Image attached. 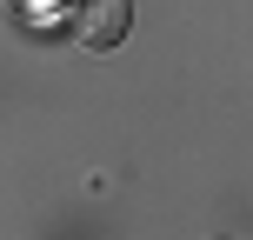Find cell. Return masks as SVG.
I'll return each mask as SVG.
<instances>
[{
    "instance_id": "1",
    "label": "cell",
    "mask_w": 253,
    "mask_h": 240,
    "mask_svg": "<svg viewBox=\"0 0 253 240\" xmlns=\"http://www.w3.org/2000/svg\"><path fill=\"white\" fill-rule=\"evenodd\" d=\"M126 27H133V7H126V0H80L74 7V34L87 40V47H120L126 40Z\"/></svg>"
},
{
    "instance_id": "2",
    "label": "cell",
    "mask_w": 253,
    "mask_h": 240,
    "mask_svg": "<svg viewBox=\"0 0 253 240\" xmlns=\"http://www.w3.org/2000/svg\"><path fill=\"white\" fill-rule=\"evenodd\" d=\"M7 7H13V20H47L53 0H7Z\"/></svg>"
}]
</instances>
